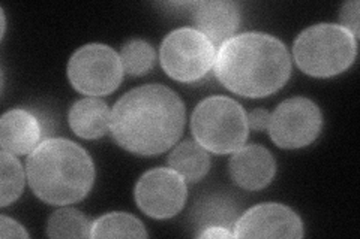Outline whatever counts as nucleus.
Wrapping results in <instances>:
<instances>
[{
  "instance_id": "f257e3e1",
  "label": "nucleus",
  "mask_w": 360,
  "mask_h": 239,
  "mask_svg": "<svg viewBox=\"0 0 360 239\" xmlns=\"http://www.w3.org/2000/svg\"><path fill=\"white\" fill-rule=\"evenodd\" d=\"M185 128V105L172 88L149 84L123 95L111 109L110 132L123 150L156 156L170 150Z\"/></svg>"
},
{
  "instance_id": "f03ea898",
  "label": "nucleus",
  "mask_w": 360,
  "mask_h": 239,
  "mask_svg": "<svg viewBox=\"0 0 360 239\" xmlns=\"http://www.w3.org/2000/svg\"><path fill=\"white\" fill-rule=\"evenodd\" d=\"M213 71L231 93L257 99L274 95L285 86L291 75V59L278 38L250 32L221 45Z\"/></svg>"
},
{
  "instance_id": "7ed1b4c3",
  "label": "nucleus",
  "mask_w": 360,
  "mask_h": 239,
  "mask_svg": "<svg viewBox=\"0 0 360 239\" xmlns=\"http://www.w3.org/2000/svg\"><path fill=\"white\" fill-rule=\"evenodd\" d=\"M32 191L50 205H70L84 199L95 183V165L87 151L65 138L42 141L26 162Z\"/></svg>"
},
{
  "instance_id": "20e7f679",
  "label": "nucleus",
  "mask_w": 360,
  "mask_h": 239,
  "mask_svg": "<svg viewBox=\"0 0 360 239\" xmlns=\"http://www.w3.org/2000/svg\"><path fill=\"white\" fill-rule=\"evenodd\" d=\"M357 54V39L340 25L324 22L303 30L292 47L302 72L315 78H329L345 72Z\"/></svg>"
},
{
  "instance_id": "39448f33",
  "label": "nucleus",
  "mask_w": 360,
  "mask_h": 239,
  "mask_svg": "<svg viewBox=\"0 0 360 239\" xmlns=\"http://www.w3.org/2000/svg\"><path fill=\"white\" fill-rule=\"evenodd\" d=\"M191 130L205 150L230 154L243 146L250 126L240 104L227 96H210L195 107L191 116Z\"/></svg>"
},
{
  "instance_id": "423d86ee",
  "label": "nucleus",
  "mask_w": 360,
  "mask_h": 239,
  "mask_svg": "<svg viewBox=\"0 0 360 239\" xmlns=\"http://www.w3.org/2000/svg\"><path fill=\"white\" fill-rule=\"evenodd\" d=\"M215 59V45L193 27L168 33L160 50L164 72L180 83H194L206 76Z\"/></svg>"
},
{
  "instance_id": "0eeeda50",
  "label": "nucleus",
  "mask_w": 360,
  "mask_h": 239,
  "mask_svg": "<svg viewBox=\"0 0 360 239\" xmlns=\"http://www.w3.org/2000/svg\"><path fill=\"white\" fill-rule=\"evenodd\" d=\"M120 55L103 43H89L78 48L68 63V78L78 93L86 96H107L123 79Z\"/></svg>"
},
{
  "instance_id": "6e6552de",
  "label": "nucleus",
  "mask_w": 360,
  "mask_h": 239,
  "mask_svg": "<svg viewBox=\"0 0 360 239\" xmlns=\"http://www.w3.org/2000/svg\"><path fill=\"white\" fill-rule=\"evenodd\" d=\"M321 128L323 116L317 104L307 97H291L270 114L267 130L278 146L296 150L317 139Z\"/></svg>"
},
{
  "instance_id": "1a4fd4ad",
  "label": "nucleus",
  "mask_w": 360,
  "mask_h": 239,
  "mask_svg": "<svg viewBox=\"0 0 360 239\" xmlns=\"http://www.w3.org/2000/svg\"><path fill=\"white\" fill-rule=\"evenodd\" d=\"M186 181L172 168H156L143 174L134 190L135 203L152 219H173L185 207Z\"/></svg>"
},
{
  "instance_id": "9d476101",
  "label": "nucleus",
  "mask_w": 360,
  "mask_h": 239,
  "mask_svg": "<svg viewBox=\"0 0 360 239\" xmlns=\"http://www.w3.org/2000/svg\"><path fill=\"white\" fill-rule=\"evenodd\" d=\"M234 238H288L303 236L299 215L283 203H260L243 212L233 227Z\"/></svg>"
},
{
  "instance_id": "9b49d317",
  "label": "nucleus",
  "mask_w": 360,
  "mask_h": 239,
  "mask_svg": "<svg viewBox=\"0 0 360 239\" xmlns=\"http://www.w3.org/2000/svg\"><path fill=\"white\" fill-rule=\"evenodd\" d=\"M229 170L231 179L240 189L255 191L272 183L276 174V163L267 148L246 145L234 151Z\"/></svg>"
},
{
  "instance_id": "f8f14e48",
  "label": "nucleus",
  "mask_w": 360,
  "mask_h": 239,
  "mask_svg": "<svg viewBox=\"0 0 360 239\" xmlns=\"http://www.w3.org/2000/svg\"><path fill=\"white\" fill-rule=\"evenodd\" d=\"M193 21L213 45H222L239 29L240 11L238 4L229 0H206L193 4Z\"/></svg>"
},
{
  "instance_id": "ddd939ff",
  "label": "nucleus",
  "mask_w": 360,
  "mask_h": 239,
  "mask_svg": "<svg viewBox=\"0 0 360 239\" xmlns=\"http://www.w3.org/2000/svg\"><path fill=\"white\" fill-rule=\"evenodd\" d=\"M39 120L26 109H11L0 120L2 150L14 156H27L41 144Z\"/></svg>"
},
{
  "instance_id": "4468645a",
  "label": "nucleus",
  "mask_w": 360,
  "mask_h": 239,
  "mask_svg": "<svg viewBox=\"0 0 360 239\" xmlns=\"http://www.w3.org/2000/svg\"><path fill=\"white\" fill-rule=\"evenodd\" d=\"M70 126L83 139H98L110 132L111 111L104 100L84 97L70 109Z\"/></svg>"
},
{
  "instance_id": "2eb2a0df",
  "label": "nucleus",
  "mask_w": 360,
  "mask_h": 239,
  "mask_svg": "<svg viewBox=\"0 0 360 239\" xmlns=\"http://www.w3.org/2000/svg\"><path fill=\"white\" fill-rule=\"evenodd\" d=\"M168 166L188 183H198L205 178L210 169V157L197 141H185L173 148L168 156Z\"/></svg>"
},
{
  "instance_id": "dca6fc26",
  "label": "nucleus",
  "mask_w": 360,
  "mask_h": 239,
  "mask_svg": "<svg viewBox=\"0 0 360 239\" xmlns=\"http://www.w3.org/2000/svg\"><path fill=\"white\" fill-rule=\"evenodd\" d=\"M144 224L128 212H108L92 223L90 238H148Z\"/></svg>"
},
{
  "instance_id": "f3484780",
  "label": "nucleus",
  "mask_w": 360,
  "mask_h": 239,
  "mask_svg": "<svg viewBox=\"0 0 360 239\" xmlns=\"http://www.w3.org/2000/svg\"><path fill=\"white\" fill-rule=\"evenodd\" d=\"M92 221L74 208L54 211L47 221V235L50 238H90Z\"/></svg>"
},
{
  "instance_id": "a211bd4d",
  "label": "nucleus",
  "mask_w": 360,
  "mask_h": 239,
  "mask_svg": "<svg viewBox=\"0 0 360 239\" xmlns=\"http://www.w3.org/2000/svg\"><path fill=\"white\" fill-rule=\"evenodd\" d=\"M25 179V169L18 158L8 151H0V207H8L21 196Z\"/></svg>"
},
{
  "instance_id": "6ab92c4d",
  "label": "nucleus",
  "mask_w": 360,
  "mask_h": 239,
  "mask_svg": "<svg viewBox=\"0 0 360 239\" xmlns=\"http://www.w3.org/2000/svg\"><path fill=\"white\" fill-rule=\"evenodd\" d=\"M120 59L123 71L129 75L140 76L152 71L156 62V54L149 42L143 39H132L123 45Z\"/></svg>"
},
{
  "instance_id": "aec40b11",
  "label": "nucleus",
  "mask_w": 360,
  "mask_h": 239,
  "mask_svg": "<svg viewBox=\"0 0 360 239\" xmlns=\"http://www.w3.org/2000/svg\"><path fill=\"white\" fill-rule=\"evenodd\" d=\"M359 11H360V4L357 0L354 2H347L344 4L341 9V27L348 30L352 35L357 39L359 38Z\"/></svg>"
},
{
  "instance_id": "412c9836",
  "label": "nucleus",
  "mask_w": 360,
  "mask_h": 239,
  "mask_svg": "<svg viewBox=\"0 0 360 239\" xmlns=\"http://www.w3.org/2000/svg\"><path fill=\"white\" fill-rule=\"evenodd\" d=\"M0 236L6 238H29L25 227L15 220L9 219L8 215H0Z\"/></svg>"
},
{
  "instance_id": "4be33fe9",
  "label": "nucleus",
  "mask_w": 360,
  "mask_h": 239,
  "mask_svg": "<svg viewBox=\"0 0 360 239\" xmlns=\"http://www.w3.org/2000/svg\"><path fill=\"white\" fill-rule=\"evenodd\" d=\"M248 117V126L255 132H263L267 130L269 123H270V112L264 108H257L246 114Z\"/></svg>"
},
{
  "instance_id": "5701e85b",
  "label": "nucleus",
  "mask_w": 360,
  "mask_h": 239,
  "mask_svg": "<svg viewBox=\"0 0 360 239\" xmlns=\"http://www.w3.org/2000/svg\"><path fill=\"white\" fill-rule=\"evenodd\" d=\"M198 238L202 239H230L234 238V233L231 231H229V227L224 226H209L206 229H202L201 233L198 235Z\"/></svg>"
}]
</instances>
